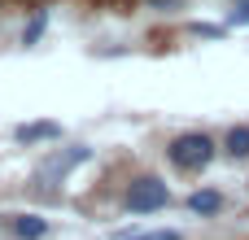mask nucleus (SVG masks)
<instances>
[{"mask_svg":"<svg viewBox=\"0 0 249 240\" xmlns=\"http://www.w3.org/2000/svg\"><path fill=\"white\" fill-rule=\"evenodd\" d=\"M140 240H179L175 232H153V236H140Z\"/></svg>","mask_w":249,"mask_h":240,"instance_id":"obj_9","label":"nucleus"},{"mask_svg":"<svg viewBox=\"0 0 249 240\" xmlns=\"http://www.w3.org/2000/svg\"><path fill=\"white\" fill-rule=\"evenodd\" d=\"M39 31H44V13H39V17L26 26V44H35V39H39Z\"/></svg>","mask_w":249,"mask_h":240,"instance_id":"obj_7","label":"nucleus"},{"mask_svg":"<svg viewBox=\"0 0 249 240\" xmlns=\"http://www.w3.org/2000/svg\"><path fill=\"white\" fill-rule=\"evenodd\" d=\"M228 153L232 157H249V127H232L228 131Z\"/></svg>","mask_w":249,"mask_h":240,"instance_id":"obj_5","label":"nucleus"},{"mask_svg":"<svg viewBox=\"0 0 249 240\" xmlns=\"http://www.w3.org/2000/svg\"><path fill=\"white\" fill-rule=\"evenodd\" d=\"M166 157L179 166V171H201L210 157H214V140L201 136V131H188V136H175L166 144Z\"/></svg>","mask_w":249,"mask_h":240,"instance_id":"obj_1","label":"nucleus"},{"mask_svg":"<svg viewBox=\"0 0 249 240\" xmlns=\"http://www.w3.org/2000/svg\"><path fill=\"white\" fill-rule=\"evenodd\" d=\"M219 206H223L219 192H193V197H188V210H197V214H214Z\"/></svg>","mask_w":249,"mask_h":240,"instance_id":"obj_4","label":"nucleus"},{"mask_svg":"<svg viewBox=\"0 0 249 240\" xmlns=\"http://www.w3.org/2000/svg\"><path fill=\"white\" fill-rule=\"evenodd\" d=\"M13 232H18L22 240H39L44 232H48V223H44V219H18V223H13Z\"/></svg>","mask_w":249,"mask_h":240,"instance_id":"obj_6","label":"nucleus"},{"mask_svg":"<svg viewBox=\"0 0 249 240\" xmlns=\"http://www.w3.org/2000/svg\"><path fill=\"white\" fill-rule=\"evenodd\" d=\"M18 140H22V144H44V140H61V127H57V122H31V127H18Z\"/></svg>","mask_w":249,"mask_h":240,"instance_id":"obj_3","label":"nucleus"},{"mask_svg":"<svg viewBox=\"0 0 249 240\" xmlns=\"http://www.w3.org/2000/svg\"><path fill=\"white\" fill-rule=\"evenodd\" d=\"M166 201H171V192H166L162 179H136L131 192H127V210H131V214H153V210H162Z\"/></svg>","mask_w":249,"mask_h":240,"instance_id":"obj_2","label":"nucleus"},{"mask_svg":"<svg viewBox=\"0 0 249 240\" xmlns=\"http://www.w3.org/2000/svg\"><path fill=\"white\" fill-rule=\"evenodd\" d=\"M232 22H236V26H249V0H241V9L232 13Z\"/></svg>","mask_w":249,"mask_h":240,"instance_id":"obj_8","label":"nucleus"}]
</instances>
